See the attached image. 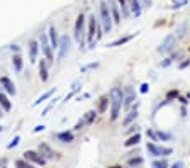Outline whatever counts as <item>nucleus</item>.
<instances>
[{"label":"nucleus","mask_w":190,"mask_h":168,"mask_svg":"<svg viewBox=\"0 0 190 168\" xmlns=\"http://www.w3.org/2000/svg\"><path fill=\"white\" fill-rule=\"evenodd\" d=\"M56 100H58V99H53V100H51V102L48 104V105L44 107V110H42V112H41V116H48V112H49V110L53 109V107H55V104H56Z\"/></svg>","instance_id":"473e14b6"},{"label":"nucleus","mask_w":190,"mask_h":168,"mask_svg":"<svg viewBox=\"0 0 190 168\" xmlns=\"http://www.w3.org/2000/svg\"><path fill=\"white\" fill-rule=\"evenodd\" d=\"M139 92H141V94H148V92H149V85L148 83H143L141 88H139Z\"/></svg>","instance_id":"58836bf2"},{"label":"nucleus","mask_w":190,"mask_h":168,"mask_svg":"<svg viewBox=\"0 0 190 168\" xmlns=\"http://www.w3.org/2000/svg\"><path fill=\"white\" fill-rule=\"evenodd\" d=\"M70 46H71V39L70 36H61L60 38V53H58V61H61V60L66 56V53L70 51Z\"/></svg>","instance_id":"9d476101"},{"label":"nucleus","mask_w":190,"mask_h":168,"mask_svg":"<svg viewBox=\"0 0 190 168\" xmlns=\"http://www.w3.org/2000/svg\"><path fill=\"white\" fill-rule=\"evenodd\" d=\"M48 60H41L39 61V78H41V82H48L49 78V73H48Z\"/></svg>","instance_id":"2eb2a0df"},{"label":"nucleus","mask_w":190,"mask_h":168,"mask_svg":"<svg viewBox=\"0 0 190 168\" xmlns=\"http://www.w3.org/2000/svg\"><path fill=\"white\" fill-rule=\"evenodd\" d=\"M146 149H148V153L151 156H155V158H163V156H170L171 153H173V149L168 148V146H160L158 143H148L146 144Z\"/></svg>","instance_id":"7ed1b4c3"},{"label":"nucleus","mask_w":190,"mask_h":168,"mask_svg":"<svg viewBox=\"0 0 190 168\" xmlns=\"http://www.w3.org/2000/svg\"><path fill=\"white\" fill-rule=\"evenodd\" d=\"M188 0H178V2H175L173 5H171V9H182L183 5H187Z\"/></svg>","instance_id":"c9c22d12"},{"label":"nucleus","mask_w":190,"mask_h":168,"mask_svg":"<svg viewBox=\"0 0 190 168\" xmlns=\"http://www.w3.org/2000/svg\"><path fill=\"white\" fill-rule=\"evenodd\" d=\"M143 163H144V160H143L141 156H134V158H129L127 160V165L132 166V168H134V166H141Z\"/></svg>","instance_id":"cd10ccee"},{"label":"nucleus","mask_w":190,"mask_h":168,"mask_svg":"<svg viewBox=\"0 0 190 168\" xmlns=\"http://www.w3.org/2000/svg\"><path fill=\"white\" fill-rule=\"evenodd\" d=\"M139 141H141V134H139V133H136L134 136H131V138H129L127 141L124 143V146H126V148H131V146H136Z\"/></svg>","instance_id":"b1692460"},{"label":"nucleus","mask_w":190,"mask_h":168,"mask_svg":"<svg viewBox=\"0 0 190 168\" xmlns=\"http://www.w3.org/2000/svg\"><path fill=\"white\" fill-rule=\"evenodd\" d=\"M182 166H183V163H182V161H177V163L171 165V168H182Z\"/></svg>","instance_id":"49530a36"},{"label":"nucleus","mask_w":190,"mask_h":168,"mask_svg":"<svg viewBox=\"0 0 190 168\" xmlns=\"http://www.w3.org/2000/svg\"><path fill=\"white\" fill-rule=\"evenodd\" d=\"M83 126H87V124H85V121H83V119H80L77 124H75V127H73V129H75V131H80Z\"/></svg>","instance_id":"4c0bfd02"},{"label":"nucleus","mask_w":190,"mask_h":168,"mask_svg":"<svg viewBox=\"0 0 190 168\" xmlns=\"http://www.w3.org/2000/svg\"><path fill=\"white\" fill-rule=\"evenodd\" d=\"M97 66H99V63H90V65H85V66H82V73H85V71H87V70H94V68H97Z\"/></svg>","instance_id":"e433bc0d"},{"label":"nucleus","mask_w":190,"mask_h":168,"mask_svg":"<svg viewBox=\"0 0 190 168\" xmlns=\"http://www.w3.org/2000/svg\"><path fill=\"white\" fill-rule=\"evenodd\" d=\"M12 65H14V70L17 71V73H20L22 71V58H20V55H14L12 56Z\"/></svg>","instance_id":"4be33fe9"},{"label":"nucleus","mask_w":190,"mask_h":168,"mask_svg":"<svg viewBox=\"0 0 190 168\" xmlns=\"http://www.w3.org/2000/svg\"><path fill=\"white\" fill-rule=\"evenodd\" d=\"M100 20H102L104 33H110L114 20H112V15H110V9L105 2H100Z\"/></svg>","instance_id":"f03ea898"},{"label":"nucleus","mask_w":190,"mask_h":168,"mask_svg":"<svg viewBox=\"0 0 190 168\" xmlns=\"http://www.w3.org/2000/svg\"><path fill=\"white\" fill-rule=\"evenodd\" d=\"M39 131H44V126H42V124L41 126H36L34 129H32V133H39Z\"/></svg>","instance_id":"37998d69"},{"label":"nucleus","mask_w":190,"mask_h":168,"mask_svg":"<svg viewBox=\"0 0 190 168\" xmlns=\"http://www.w3.org/2000/svg\"><path fill=\"white\" fill-rule=\"evenodd\" d=\"M178 58H180V53H177V55H171V56H168V58L165 60V61H161V66H163V68H168V66L171 65V63L175 61V60H177V61H178Z\"/></svg>","instance_id":"c85d7f7f"},{"label":"nucleus","mask_w":190,"mask_h":168,"mask_svg":"<svg viewBox=\"0 0 190 168\" xmlns=\"http://www.w3.org/2000/svg\"><path fill=\"white\" fill-rule=\"evenodd\" d=\"M55 92H56V88H51V90L44 92V94H42V95H39V97H38V100H36L34 104H32V105H39V104H42L44 100H48V99L51 97V95L55 94Z\"/></svg>","instance_id":"5701e85b"},{"label":"nucleus","mask_w":190,"mask_h":168,"mask_svg":"<svg viewBox=\"0 0 190 168\" xmlns=\"http://www.w3.org/2000/svg\"><path fill=\"white\" fill-rule=\"evenodd\" d=\"M173 97H178V92H177V90H171V92H168V95H166V100H170V99H173Z\"/></svg>","instance_id":"ea45409f"},{"label":"nucleus","mask_w":190,"mask_h":168,"mask_svg":"<svg viewBox=\"0 0 190 168\" xmlns=\"http://www.w3.org/2000/svg\"><path fill=\"white\" fill-rule=\"evenodd\" d=\"M148 138H151V141L153 143H158V136H156V131H153V129H148Z\"/></svg>","instance_id":"72a5a7b5"},{"label":"nucleus","mask_w":190,"mask_h":168,"mask_svg":"<svg viewBox=\"0 0 190 168\" xmlns=\"http://www.w3.org/2000/svg\"><path fill=\"white\" fill-rule=\"evenodd\" d=\"M110 168H121V166H119V165H116V166H110Z\"/></svg>","instance_id":"8fccbe9b"},{"label":"nucleus","mask_w":190,"mask_h":168,"mask_svg":"<svg viewBox=\"0 0 190 168\" xmlns=\"http://www.w3.org/2000/svg\"><path fill=\"white\" fill-rule=\"evenodd\" d=\"M134 38V34H131V36H124V38H119L117 41H114V42H109V48H116V46H122V44H126V42H129L131 39Z\"/></svg>","instance_id":"412c9836"},{"label":"nucleus","mask_w":190,"mask_h":168,"mask_svg":"<svg viewBox=\"0 0 190 168\" xmlns=\"http://www.w3.org/2000/svg\"><path fill=\"white\" fill-rule=\"evenodd\" d=\"M151 166H153V168H170V165H168V161H166L165 158L155 160V161L151 163Z\"/></svg>","instance_id":"c756f323"},{"label":"nucleus","mask_w":190,"mask_h":168,"mask_svg":"<svg viewBox=\"0 0 190 168\" xmlns=\"http://www.w3.org/2000/svg\"><path fill=\"white\" fill-rule=\"evenodd\" d=\"M24 160L31 161L32 165H39V166H44L46 161H48L46 158H42L39 151H32V149H27V151L24 153Z\"/></svg>","instance_id":"6e6552de"},{"label":"nucleus","mask_w":190,"mask_h":168,"mask_svg":"<svg viewBox=\"0 0 190 168\" xmlns=\"http://www.w3.org/2000/svg\"><path fill=\"white\" fill-rule=\"evenodd\" d=\"M0 90H5L9 95H15V85L9 77H0Z\"/></svg>","instance_id":"9b49d317"},{"label":"nucleus","mask_w":190,"mask_h":168,"mask_svg":"<svg viewBox=\"0 0 190 168\" xmlns=\"http://www.w3.org/2000/svg\"><path fill=\"white\" fill-rule=\"evenodd\" d=\"M136 117H138V104H136V105L132 107L131 110H129V114L126 116V119L122 121V126H124V127H126V126H129V124H131L132 121L136 119Z\"/></svg>","instance_id":"6ab92c4d"},{"label":"nucleus","mask_w":190,"mask_h":168,"mask_svg":"<svg viewBox=\"0 0 190 168\" xmlns=\"http://www.w3.org/2000/svg\"><path fill=\"white\" fill-rule=\"evenodd\" d=\"M39 48L42 49V53H44L48 63L51 65V63L55 61V56H53V48H51V42H49L48 34H41V38H39Z\"/></svg>","instance_id":"39448f33"},{"label":"nucleus","mask_w":190,"mask_h":168,"mask_svg":"<svg viewBox=\"0 0 190 168\" xmlns=\"http://www.w3.org/2000/svg\"><path fill=\"white\" fill-rule=\"evenodd\" d=\"M188 99H190V94H188Z\"/></svg>","instance_id":"603ef678"},{"label":"nucleus","mask_w":190,"mask_h":168,"mask_svg":"<svg viewBox=\"0 0 190 168\" xmlns=\"http://www.w3.org/2000/svg\"><path fill=\"white\" fill-rule=\"evenodd\" d=\"M109 9H110V15H112V20L116 24L121 22V14H119V5H117L114 0H109Z\"/></svg>","instance_id":"dca6fc26"},{"label":"nucleus","mask_w":190,"mask_h":168,"mask_svg":"<svg viewBox=\"0 0 190 168\" xmlns=\"http://www.w3.org/2000/svg\"><path fill=\"white\" fill-rule=\"evenodd\" d=\"M97 27H99V20L95 19V15H90V19H88V31H87V41H88V46L90 48H94L95 46V31Z\"/></svg>","instance_id":"0eeeda50"},{"label":"nucleus","mask_w":190,"mask_h":168,"mask_svg":"<svg viewBox=\"0 0 190 168\" xmlns=\"http://www.w3.org/2000/svg\"><path fill=\"white\" fill-rule=\"evenodd\" d=\"M10 49H12L15 55H19V46H17V44H12V46H10Z\"/></svg>","instance_id":"c03bdc74"},{"label":"nucleus","mask_w":190,"mask_h":168,"mask_svg":"<svg viewBox=\"0 0 190 168\" xmlns=\"http://www.w3.org/2000/svg\"><path fill=\"white\" fill-rule=\"evenodd\" d=\"M83 33H85V17H83V14H80V15L77 17L75 29H73V36L78 41V44H80V49L85 46V34Z\"/></svg>","instance_id":"20e7f679"},{"label":"nucleus","mask_w":190,"mask_h":168,"mask_svg":"<svg viewBox=\"0 0 190 168\" xmlns=\"http://www.w3.org/2000/svg\"><path fill=\"white\" fill-rule=\"evenodd\" d=\"M117 2H119V5H121V9H122L124 15H129V3H127V0H117Z\"/></svg>","instance_id":"2f4dec72"},{"label":"nucleus","mask_w":190,"mask_h":168,"mask_svg":"<svg viewBox=\"0 0 190 168\" xmlns=\"http://www.w3.org/2000/svg\"><path fill=\"white\" fill-rule=\"evenodd\" d=\"M132 100H134V94H132V90H127V95H124L122 107H124V109H129L131 104H132Z\"/></svg>","instance_id":"393cba45"},{"label":"nucleus","mask_w":190,"mask_h":168,"mask_svg":"<svg viewBox=\"0 0 190 168\" xmlns=\"http://www.w3.org/2000/svg\"><path fill=\"white\" fill-rule=\"evenodd\" d=\"M129 10H131L132 14H134L136 17H139L141 15V9H143V5H141V2L139 0H129Z\"/></svg>","instance_id":"a211bd4d"},{"label":"nucleus","mask_w":190,"mask_h":168,"mask_svg":"<svg viewBox=\"0 0 190 168\" xmlns=\"http://www.w3.org/2000/svg\"><path fill=\"white\" fill-rule=\"evenodd\" d=\"M38 151L41 153L42 158L46 160H55V158H60V155L55 151V149L51 148V146L48 144V143H39L38 144Z\"/></svg>","instance_id":"1a4fd4ad"},{"label":"nucleus","mask_w":190,"mask_h":168,"mask_svg":"<svg viewBox=\"0 0 190 168\" xmlns=\"http://www.w3.org/2000/svg\"><path fill=\"white\" fill-rule=\"evenodd\" d=\"M48 38H49V42H51V48L53 49H58L60 48V38H58V33H56V27L55 26H49Z\"/></svg>","instance_id":"f8f14e48"},{"label":"nucleus","mask_w":190,"mask_h":168,"mask_svg":"<svg viewBox=\"0 0 190 168\" xmlns=\"http://www.w3.org/2000/svg\"><path fill=\"white\" fill-rule=\"evenodd\" d=\"M55 138L61 143H73L75 134H73V131H61V133H56Z\"/></svg>","instance_id":"4468645a"},{"label":"nucleus","mask_w":190,"mask_h":168,"mask_svg":"<svg viewBox=\"0 0 190 168\" xmlns=\"http://www.w3.org/2000/svg\"><path fill=\"white\" fill-rule=\"evenodd\" d=\"M178 100H180L182 104H187L188 100H187V99H183V97H178Z\"/></svg>","instance_id":"de8ad7c7"},{"label":"nucleus","mask_w":190,"mask_h":168,"mask_svg":"<svg viewBox=\"0 0 190 168\" xmlns=\"http://www.w3.org/2000/svg\"><path fill=\"white\" fill-rule=\"evenodd\" d=\"M175 44H177V36H175V34H168L166 38H165V41L160 44L158 53H161V55H168V53L173 51Z\"/></svg>","instance_id":"423d86ee"},{"label":"nucleus","mask_w":190,"mask_h":168,"mask_svg":"<svg viewBox=\"0 0 190 168\" xmlns=\"http://www.w3.org/2000/svg\"><path fill=\"white\" fill-rule=\"evenodd\" d=\"M38 53H39V42L38 41H29V61L36 63L38 61Z\"/></svg>","instance_id":"ddd939ff"},{"label":"nucleus","mask_w":190,"mask_h":168,"mask_svg":"<svg viewBox=\"0 0 190 168\" xmlns=\"http://www.w3.org/2000/svg\"><path fill=\"white\" fill-rule=\"evenodd\" d=\"M156 136H158V141H171L173 136L170 133H163V131H156Z\"/></svg>","instance_id":"7c9ffc66"},{"label":"nucleus","mask_w":190,"mask_h":168,"mask_svg":"<svg viewBox=\"0 0 190 168\" xmlns=\"http://www.w3.org/2000/svg\"><path fill=\"white\" fill-rule=\"evenodd\" d=\"M188 65H190V60H187V61H183V63H182L180 66H178V68H180V70H183V68H187Z\"/></svg>","instance_id":"a18cd8bd"},{"label":"nucleus","mask_w":190,"mask_h":168,"mask_svg":"<svg viewBox=\"0 0 190 168\" xmlns=\"http://www.w3.org/2000/svg\"><path fill=\"white\" fill-rule=\"evenodd\" d=\"M109 99H110V121H117V117L121 114V109H122V102H124L122 88H119V87L110 88Z\"/></svg>","instance_id":"f257e3e1"},{"label":"nucleus","mask_w":190,"mask_h":168,"mask_svg":"<svg viewBox=\"0 0 190 168\" xmlns=\"http://www.w3.org/2000/svg\"><path fill=\"white\" fill-rule=\"evenodd\" d=\"M2 129H3V127H2V126H0V133H2Z\"/></svg>","instance_id":"3c124183"},{"label":"nucleus","mask_w":190,"mask_h":168,"mask_svg":"<svg viewBox=\"0 0 190 168\" xmlns=\"http://www.w3.org/2000/svg\"><path fill=\"white\" fill-rule=\"evenodd\" d=\"M19 141H20V138H19V136H15V138H14V139H12V141H10V143H9V144H7V148H9V149H12V148H15V146H17V144H19Z\"/></svg>","instance_id":"f704fd0d"},{"label":"nucleus","mask_w":190,"mask_h":168,"mask_svg":"<svg viewBox=\"0 0 190 168\" xmlns=\"http://www.w3.org/2000/svg\"><path fill=\"white\" fill-rule=\"evenodd\" d=\"M110 99L109 95H102V97L99 99V105H97V114H104L107 110V105H109Z\"/></svg>","instance_id":"f3484780"},{"label":"nucleus","mask_w":190,"mask_h":168,"mask_svg":"<svg viewBox=\"0 0 190 168\" xmlns=\"http://www.w3.org/2000/svg\"><path fill=\"white\" fill-rule=\"evenodd\" d=\"M0 107H2L3 112H9V110L12 109V104H10L9 97H7V95L3 94L2 90H0Z\"/></svg>","instance_id":"aec40b11"},{"label":"nucleus","mask_w":190,"mask_h":168,"mask_svg":"<svg viewBox=\"0 0 190 168\" xmlns=\"http://www.w3.org/2000/svg\"><path fill=\"white\" fill-rule=\"evenodd\" d=\"M95 117H97V110H95V109L88 110V112L83 116V121H85V124H92V122H94V121H95Z\"/></svg>","instance_id":"bb28decb"},{"label":"nucleus","mask_w":190,"mask_h":168,"mask_svg":"<svg viewBox=\"0 0 190 168\" xmlns=\"http://www.w3.org/2000/svg\"><path fill=\"white\" fill-rule=\"evenodd\" d=\"M2 112H3V110H2V107H0V117H2V116H3V114H2Z\"/></svg>","instance_id":"09e8293b"},{"label":"nucleus","mask_w":190,"mask_h":168,"mask_svg":"<svg viewBox=\"0 0 190 168\" xmlns=\"http://www.w3.org/2000/svg\"><path fill=\"white\" fill-rule=\"evenodd\" d=\"M77 92H78V90H71V92H70V94H68V95H66V97H64V100H63V102H68V100H70V99H71V97H73V95H75V94H77Z\"/></svg>","instance_id":"a19ab883"},{"label":"nucleus","mask_w":190,"mask_h":168,"mask_svg":"<svg viewBox=\"0 0 190 168\" xmlns=\"http://www.w3.org/2000/svg\"><path fill=\"white\" fill-rule=\"evenodd\" d=\"M139 2H141L143 7H146V9H149V7H151V0H139Z\"/></svg>","instance_id":"79ce46f5"},{"label":"nucleus","mask_w":190,"mask_h":168,"mask_svg":"<svg viewBox=\"0 0 190 168\" xmlns=\"http://www.w3.org/2000/svg\"><path fill=\"white\" fill-rule=\"evenodd\" d=\"M15 168H36V165H32L31 161H27L24 158H19L15 160Z\"/></svg>","instance_id":"a878e982"}]
</instances>
